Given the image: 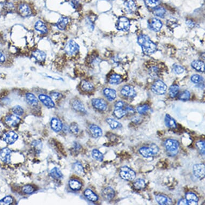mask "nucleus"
<instances>
[{"label": "nucleus", "instance_id": "obj_1", "mask_svg": "<svg viewBox=\"0 0 205 205\" xmlns=\"http://www.w3.org/2000/svg\"><path fill=\"white\" fill-rule=\"evenodd\" d=\"M138 42L141 47L143 52L146 55H152L157 50V45L147 35L141 34L139 36Z\"/></svg>", "mask_w": 205, "mask_h": 205}, {"label": "nucleus", "instance_id": "obj_2", "mask_svg": "<svg viewBox=\"0 0 205 205\" xmlns=\"http://www.w3.org/2000/svg\"><path fill=\"white\" fill-rule=\"evenodd\" d=\"M159 152V147L155 144H152L149 147H143L139 149L140 154L146 158H149L157 154Z\"/></svg>", "mask_w": 205, "mask_h": 205}, {"label": "nucleus", "instance_id": "obj_3", "mask_svg": "<svg viewBox=\"0 0 205 205\" xmlns=\"http://www.w3.org/2000/svg\"><path fill=\"white\" fill-rule=\"evenodd\" d=\"M120 176L124 180L127 181H133L135 178L136 173L132 169L125 166L120 168Z\"/></svg>", "mask_w": 205, "mask_h": 205}, {"label": "nucleus", "instance_id": "obj_4", "mask_svg": "<svg viewBox=\"0 0 205 205\" xmlns=\"http://www.w3.org/2000/svg\"><path fill=\"white\" fill-rule=\"evenodd\" d=\"M152 91L158 95H162L166 93L167 86L165 83L161 80H157L152 86Z\"/></svg>", "mask_w": 205, "mask_h": 205}, {"label": "nucleus", "instance_id": "obj_5", "mask_svg": "<svg viewBox=\"0 0 205 205\" xmlns=\"http://www.w3.org/2000/svg\"><path fill=\"white\" fill-rule=\"evenodd\" d=\"M79 48V45L73 40H70L65 46V52L68 55H73L78 52Z\"/></svg>", "mask_w": 205, "mask_h": 205}, {"label": "nucleus", "instance_id": "obj_6", "mask_svg": "<svg viewBox=\"0 0 205 205\" xmlns=\"http://www.w3.org/2000/svg\"><path fill=\"white\" fill-rule=\"evenodd\" d=\"M130 22L125 17H121L119 18L117 23L116 27L119 31H127L130 28Z\"/></svg>", "mask_w": 205, "mask_h": 205}, {"label": "nucleus", "instance_id": "obj_7", "mask_svg": "<svg viewBox=\"0 0 205 205\" xmlns=\"http://www.w3.org/2000/svg\"><path fill=\"white\" fill-rule=\"evenodd\" d=\"M164 145L166 147V150L169 152H176L178 151L179 143V142L173 139H168L164 143Z\"/></svg>", "mask_w": 205, "mask_h": 205}, {"label": "nucleus", "instance_id": "obj_8", "mask_svg": "<svg viewBox=\"0 0 205 205\" xmlns=\"http://www.w3.org/2000/svg\"><path fill=\"white\" fill-rule=\"evenodd\" d=\"M194 175L198 178L202 179L205 177V166L204 164H197L193 166Z\"/></svg>", "mask_w": 205, "mask_h": 205}, {"label": "nucleus", "instance_id": "obj_9", "mask_svg": "<svg viewBox=\"0 0 205 205\" xmlns=\"http://www.w3.org/2000/svg\"><path fill=\"white\" fill-rule=\"evenodd\" d=\"M92 104L95 109L102 111H105L107 108V104L104 99L100 98L93 99L92 100Z\"/></svg>", "mask_w": 205, "mask_h": 205}, {"label": "nucleus", "instance_id": "obj_10", "mask_svg": "<svg viewBox=\"0 0 205 205\" xmlns=\"http://www.w3.org/2000/svg\"><path fill=\"white\" fill-rule=\"evenodd\" d=\"M38 98L41 102L45 106L48 108H53L55 106V104L53 102V99L50 96H47L45 94H40L38 96Z\"/></svg>", "mask_w": 205, "mask_h": 205}, {"label": "nucleus", "instance_id": "obj_11", "mask_svg": "<svg viewBox=\"0 0 205 205\" xmlns=\"http://www.w3.org/2000/svg\"><path fill=\"white\" fill-rule=\"evenodd\" d=\"M18 136L13 131H9L6 133L4 135V140L9 145H12L16 141Z\"/></svg>", "mask_w": 205, "mask_h": 205}, {"label": "nucleus", "instance_id": "obj_12", "mask_svg": "<svg viewBox=\"0 0 205 205\" xmlns=\"http://www.w3.org/2000/svg\"><path fill=\"white\" fill-rule=\"evenodd\" d=\"M121 93L123 96L129 98H133L136 95L134 88L131 86H123L121 90Z\"/></svg>", "mask_w": 205, "mask_h": 205}, {"label": "nucleus", "instance_id": "obj_13", "mask_svg": "<svg viewBox=\"0 0 205 205\" xmlns=\"http://www.w3.org/2000/svg\"><path fill=\"white\" fill-rule=\"evenodd\" d=\"M20 121V119L17 116L14 114H11L6 117L5 119V122L8 126L9 127H15L17 126Z\"/></svg>", "mask_w": 205, "mask_h": 205}, {"label": "nucleus", "instance_id": "obj_14", "mask_svg": "<svg viewBox=\"0 0 205 205\" xmlns=\"http://www.w3.org/2000/svg\"><path fill=\"white\" fill-rule=\"evenodd\" d=\"M148 27L150 30L157 32L161 29L162 23L159 19L152 18L148 22Z\"/></svg>", "mask_w": 205, "mask_h": 205}, {"label": "nucleus", "instance_id": "obj_15", "mask_svg": "<svg viewBox=\"0 0 205 205\" xmlns=\"http://www.w3.org/2000/svg\"><path fill=\"white\" fill-rule=\"evenodd\" d=\"M11 152L8 148H4L0 151V159L6 163H9L11 162Z\"/></svg>", "mask_w": 205, "mask_h": 205}, {"label": "nucleus", "instance_id": "obj_16", "mask_svg": "<svg viewBox=\"0 0 205 205\" xmlns=\"http://www.w3.org/2000/svg\"><path fill=\"white\" fill-rule=\"evenodd\" d=\"M89 131L91 135L94 138H98L102 135V130L99 126L95 124H91L90 125Z\"/></svg>", "mask_w": 205, "mask_h": 205}, {"label": "nucleus", "instance_id": "obj_17", "mask_svg": "<svg viewBox=\"0 0 205 205\" xmlns=\"http://www.w3.org/2000/svg\"><path fill=\"white\" fill-rule=\"evenodd\" d=\"M62 123L61 121L56 118H53L51 121V127L52 129L55 132H60L62 129Z\"/></svg>", "mask_w": 205, "mask_h": 205}, {"label": "nucleus", "instance_id": "obj_18", "mask_svg": "<svg viewBox=\"0 0 205 205\" xmlns=\"http://www.w3.org/2000/svg\"><path fill=\"white\" fill-rule=\"evenodd\" d=\"M102 197L105 200L107 201H110L115 196V192L114 190L111 187H107L102 192Z\"/></svg>", "mask_w": 205, "mask_h": 205}, {"label": "nucleus", "instance_id": "obj_19", "mask_svg": "<svg viewBox=\"0 0 205 205\" xmlns=\"http://www.w3.org/2000/svg\"><path fill=\"white\" fill-rule=\"evenodd\" d=\"M18 10L21 16L24 17L30 16L32 13L30 7L27 4H20Z\"/></svg>", "mask_w": 205, "mask_h": 205}, {"label": "nucleus", "instance_id": "obj_20", "mask_svg": "<svg viewBox=\"0 0 205 205\" xmlns=\"http://www.w3.org/2000/svg\"><path fill=\"white\" fill-rule=\"evenodd\" d=\"M155 199L156 201L157 202L159 205H169L172 204L171 199L166 195L161 194L156 195Z\"/></svg>", "mask_w": 205, "mask_h": 205}, {"label": "nucleus", "instance_id": "obj_21", "mask_svg": "<svg viewBox=\"0 0 205 205\" xmlns=\"http://www.w3.org/2000/svg\"><path fill=\"white\" fill-rule=\"evenodd\" d=\"M103 93L106 98L110 101H112L116 99L117 93L116 91L111 88H105L103 90Z\"/></svg>", "mask_w": 205, "mask_h": 205}, {"label": "nucleus", "instance_id": "obj_22", "mask_svg": "<svg viewBox=\"0 0 205 205\" xmlns=\"http://www.w3.org/2000/svg\"><path fill=\"white\" fill-rule=\"evenodd\" d=\"M33 58L39 62H43L46 58V54L39 50L34 51L32 53Z\"/></svg>", "mask_w": 205, "mask_h": 205}, {"label": "nucleus", "instance_id": "obj_23", "mask_svg": "<svg viewBox=\"0 0 205 205\" xmlns=\"http://www.w3.org/2000/svg\"><path fill=\"white\" fill-rule=\"evenodd\" d=\"M34 29L42 34H45L48 32V28L46 25L41 20H38L37 22L34 25Z\"/></svg>", "mask_w": 205, "mask_h": 205}, {"label": "nucleus", "instance_id": "obj_24", "mask_svg": "<svg viewBox=\"0 0 205 205\" xmlns=\"http://www.w3.org/2000/svg\"><path fill=\"white\" fill-rule=\"evenodd\" d=\"M27 103L31 106H36L38 105L39 102L36 97L32 93H27L25 95Z\"/></svg>", "mask_w": 205, "mask_h": 205}, {"label": "nucleus", "instance_id": "obj_25", "mask_svg": "<svg viewBox=\"0 0 205 205\" xmlns=\"http://www.w3.org/2000/svg\"><path fill=\"white\" fill-rule=\"evenodd\" d=\"M186 199L189 202V205H197L199 201L198 197L192 192H188L186 194Z\"/></svg>", "mask_w": 205, "mask_h": 205}, {"label": "nucleus", "instance_id": "obj_26", "mask_svg": "<svg viewBox=\"0 0 205 205\" xmlns=\"http://www.w3.org/2000/svg\"><path fill=\"white\" fill-rule=\"evenodd\" d=\"M72 106L73 109L77 111L82 113L86 112V110L85 109V107L83 105L82 102L78 99H75L73 100L72 102Z\"/></svg>", "mask_w": 205, "mask_h": 205}, {"label": "nucleus", "instance_id": "obj_27", "mask_svg": "<svg viewBox=\"0 0 205 205\" xmlns=\"http://www.w3.org/2000/svg\"><path fill=\"white\" fill-rule=\"evenodd\" d=\"M68 22H69L68 18H67L66 17H61L56 23V27L59 30H64L66 29L67 25L68 24Z\"/></svg>", "mask_w": 205, "mask_h": 205}, {"label": "nucleus", "instance_id": "obj_28", "mask_svg": "<svg viewBox=\"0 0 205 205\" xmlns=\"http://www.w3.org/2000/svg\"><path fill=\"white\" fill-rule=\"evenodd\" d=\"M191 66L194 70L201 72L205 71V63L200 60H195L192 62Z\"/></svg>", "mask_w": 205, "mask_h": 205}, {"label": "nucleus", "instance_id": "obj_29", "mask_svg": "<svg viewBox=\"0 0 205 205\" xmlns=\"http://www.w3.org/2000/svg\"><path fill=\"white\" fill-rule=\"evenodd\" d=\"M165 123L166 126L171 129H176L177 128L175 120L168 114H166L165 117Z\"/></svg>", "mask_w": 205, "mask_h": 205}, {"label": "nucleus", "instance_id": "obj_30", "mask_svg": "<svg viewBox=\"0 0 205 205\" xmlns=\"http://www.w3.org/2000/svg\"><path fill=\"white\" fill-rule=\"evenodd\" d=\"M84 194L86 198L91 201H96L98 199V196L96 195V194L93 192L91 190L89 189H86L84 191Z\"/></svg>", "mask_w": 205, "mask_h": 205}, {"label": "nucleus", "instance_id": "obj_31", "mask_svg": "<svg viewBox=\"0 0 205 205\" xmlns=\"http://www.w3.org/2000/svg\"><path fill=\"white\" fill-rule=\"evenodd\" d=\"M50 176L54 179L60 180L63 178V174L61 170L58 168H54L50 171Z\"/></svg>", "mask_w": 205, "mask_h": 205}, {"label": "nucleus", "instance_id": "obj_32", "mask_svg": "<svg viewBox=\"0 0 205 205\" xmlns=\"http://www.w3.org/2000/svg\"><path fill=\"white\" fill-rule=\"evenodd\" d=\"M81 88L84 91L90 92L94 89V86L90 82L86 80H83L81 83Z\"/></svg>", "mask_w": 205, "mask_h": 205}, {"label": "nucleus", "instance_id": "obj_33", "mask_svg": "<svg viewBox=\"0 0 205 205\" xmlns=\"http://www.w3.org/2000/svg\"><path fill=\"white\" fill-rule=\"evenodd\" d=\"M69 186L70 189L74 191H78L81 189L82 185L81 182L76 179H71L69 182Z\"/></svg>", "mask_w": 205, "mask_h": 205}, {"label": "nucleus", "instance_id": "obj_34", "mask_svg": "<svg viewBox=\"0 0 205 205\" xmlns=\"http://www.w3.org/2000/svg\"><path fill=\"white\" fill-rule=\"evenodd\" d=\"M113 113L118 119H121L127 114L126 110L124 109V107H115Z\"/></svg>", "mask_w": 205, "mask_h": 205}, {"label": "nucleus", "instance_id": "obj_35", "mask_svg": "<svg viewBox=\"0 0 205 205\" xmlns=\"http://www.w3.org/2000/svg\"><path fill=\"white\" fill-rule=\"evenodd\" d=\"M122 79L120 75L118 74H112L110 77L109 82L111 84H118L122 82Z\"/></svg>", "mask_w": 205, "mask_h": 205}, {"label": "nucleus", "instance_id": "obj_36", "mask_svg": "<svg viewBox=\"0 0 205 205\" xmlns=\"http://www.w3.org/2000/svg\"><path fill=\"white\" fill-rule=\"evenodd\" d=\"M106 121L109 125L110 127L113 129L119 128L122 126L120 122L112 118H108L106 119Z\"/></svg>", "mask_w": 205, "mask_h": 205}, {"label": "nucleus", "instance_id": "obj_37", "mask_svg": "<svg viewBox=\"0 0 205 205\" xmlns=\"http://www.w3.org/2000/svg\"><path fill=\"white\" fill-rule=\"evenodd\" d=\"M179 88L177 84H173L169 88V95L171 98H175L178 95Z\"/></svg>", "mask_w": 205, "mask_h": 205}, {"label": "nucleus", "instance_id": "obj_38", "mask_svg": "<svg viewBox=\"0 0 205 205\" xmlns=\"http://www.w3.org/2000/svg\"><path fill=\"white\" fill-rule=\"evenodd\" d=\"M133 186L136 190H142L145 188L146 184L143 179H138L134 183Z\"/></svg>", "mask_w": 205, "mask_h": 205}, {"label": "nucleus", "instance_id": "obj_39", "mask_svg": "<svg viewBox=\"0 0 205 205\" xmlns=\"http://www.w3.org/2000/svg\"><path fill=\"white\" fill-rule=\"evenodd\" d=\"M73 169L75 172L80 175H82L84 173V170L82 164L79 162H76L73 165Z\"/></svg>", "mask_w": 205, "mask_h": 205}, {"label": "nucleus", "instance_id": "obj_40", "mask_svg": "<svg viewBox=\"0 0 205 205\" xmlns=\"http://www.w3.org/2000/svg\"><path fill=\"white\" fill-rule=\"evenodd\" d=\"M92 156L93 158L97 161L102 162L104 159V155L102 152L97 149H93L92 152Z\"/></svg>", "mask_w": 205, "mask_h": 205}, {"label": "nucleus", "instance_id": "obj_41", "mask_svg": "<svg viewBox=\"0 0 205 205\" xmlns=\"http://www.w3.org/2000/svg\"><path fill=\"white\" fill-rule=\"evenodd\" d=\"M196 146L198 149L199 152L204 155L205 153V143L204 141H199L196 143Z\"/></svg>", "mask_w": 205, "mask_h": 205}, {"label": "nucleus", "instance_id": "obj_42", "mask_svg": "<svg viewBox=\"0 0 205 205\" xmlns=\"http://www.w3.org/2000/svg\"><path fill=\"white\" fill-rule=\"evenodd\" d=\"M150 107L147 104H144L138 106L137 107V111L141 114H145L149 111Z\"/></svg>", "mask_w": 205, "mask_h": 205}, {"label": "nucleus", "instance_id": "obj_43", "mask_svg": "<svg viewBox=\"0 0 205 205\" xmlns=\"http://www.w3.org/2000/svg\"><path fill=\"white\" fill-rule=\"evenodd\" d=\"M190 98V93L188 90H185L180 93L179 96V99L183 101H187Z\"/></svg>", "mask_w": 205, "mask_h": 205}, {"label": "nucleus", "instance_id": "obj_44", "mask_svg": "<svg viewBox=\"0 0 205 205\" xmlns=\"http://www.w3.org/2000/svg\"><path fill=\"white\" fill-rule=\"evenodd\" d=\"M13 202V199L10 196H7L0 200L1 205H11Z\"/></svg>", "mask_w": 205, "mask_h": 205}, {"label": "nucleus", "instance_id": "obj_45", "mask_svg": "<svg viewBox=\"0 0 205 205\" xmlns=\"http://www.w3.org/2000/svg\"><path fill=\"white\" fill-rule=\"evenodd\" d=\"M13 112L17 116H22L24 113V110L21 106L19 105L14 106L13 108Z\"/></svg>", "mask_w": 205, "mask_h": 205}, {"label": "nucleus", "instance_id": "obj_46", "mask_svg": "<svg viewBox=\"0 0 205 205\" xmlns=\"http://www.w3.org/2000/svg\"><path fill=\"white\" fill-rule=\"evenodd\" d=\"M172 70L176 74H180L184 72V68L182 66L175 65L172 67Z\"/></svg>", "mask_w": 205, "mask_h": 205}, {"label": "nucleus", "instance_id": "obj_47", "mask_svg": "<svg viewBox=\"0 0 205 205\" xmlns=\"http://www.w3.org/2000/svg\"><path fill=\"white\" fill-rule=\"evenodd\" d=\"M23 192L25 194H31L34 191V188L33 186L30 185H27L24 186L23 187Z\"/></svg>", "mask_w": 205, "mask_h": 205}, {"label": "nucleus", "instance_id": "obj_48", "mask_svg": "<svg viewBox=\"0 0 205 205\" xmlns=\"http://www.w3.org/2000/svg\"><path fill=\"white\" fill-rule=\"evenodd\" d=\"M70 132L74 134H76L79 132V127L76 123H72L70 126Z\"/></svg>", "mask_w": 205, "mask_h": 205}, {"label": "nucleus", "instance_id": "obj_49", "mask_svg": "<svg viewBox=\"0 0 205 205\" xmlns=\"http://www.w3.org/2000/svg\"><path fill=\"white\" fill-rule=\"evenodd\" d=\"M191 81H192V82H193L194 83H196V84L200 83L202 81V77L201 76H200L199 75L195 74L191 77Z\"/></svg>", "mask_w": 205, "mask_h": 205}, {"label": "nucleus", "instance_id": "obj_50", "mask_svg": "<svg viewBox=\"0 0 205 205\" xmlns=\"http://www.w3.org/2000/svg\"><path fill=\"white\" fill-rule=\"evenodd\" d=\"M154 14L157 16L163 17L165 14V11L163 8H159L154 11Z\"/></svg>", "mask_w": 205, "mask_h": 205}, {"label": "nucleus", "instance_id": "obj_51", "mask_svg": "<svg viewBox=\"0 0 205 205\" xmlns=\"http://www.w3.org/2000/svg\"><path fill=\"white\" fill-rule=\"evenodd\" d=\"M51 95L53 99L55 100L60 99L62 97V95L60 93L55 92V91H53L51 93Z\"/></svg>", "mask_w": 205, "mask_h": 205}, {"label": "nucleus", "instance_id": "obj_52", "mask_svg": "<svg viewBox=\"0 0 205 205\" xmlns=\"http://www.w3.org/2000/svg\"><path fill=\"white\" fill-rule=\"evenodd\" d=\"M146 4L149 7H154L157 5V2L155 0H147Z\"/></svg>", "mask_w": 205, "mask_h": 205}, {"label": "nucleus", "instance_id": "obj_53", "mask_svg": "<svg viewBox=\"0 0 205 205\" xmlns=\"http://www.w3.org/2000/svg\"><path fill=\"white\" fill-rule=\"evenodd\" d=\"M70 4L72 5L73 8L76 9V8L78 7V5L79 4V0H70Z\"/></svg>", "mask_w": 205, "mask_h": 205}, {"label": "nucleus", "instance_id": "obj_54", "mask_svg": "<svg viewBox=\"0 0 205 205\" xmlns=\"http://www.w3.org/2000/svg\"><path fill=\"white\" fill-rule=\"evenodd\" d=\"M179 205H189V202L186 199H182L178 201Z\"/></svg>", "mask_w": 205, "mask_h": 205}, {"label": "nucleus", "instance_id": "obj_55", "mask_svg": "<svg viewBox=\"0 0 205 205\" xmlns=\"http://www.w3.org/2000/svg\"><path fill=\"white\" fill-rule=\"evenodd\" d=\"M115 107H124V102L122 101H118L115 104Z\"/></svg>", "mask_w": 205, "mask_h": 205}, {"label": "nucleus", "instance_id": "obj_56", "mask_svg": "<svg viewBox=\"0 0 205 205\" xmlns=\"http://www.w3.org/2000/svg\"><path fill=\"white\" fill-rule=\"evenodd\" d=\"M6 58L4 53L0 52V63H3L5 62Z\"/></svg>", "mask_w": 205, "mask_h": 205}, {"label": "nucleus", "instance_id": "obj_57", "mask_svg": "<svg viewBox=\"0 0 205 205\" xmlns=\"http://www.w3.org/2000/svg\"><path fill=\"white\" fill-rule=\"evenodd\" d=\"M125 110H126L127 113H135V110L133 109L132 107H131L127 106Z\"/></svg>", "mask_w": 205, "mask_h": 205}, {"label": "nucleus", "instance_id": "obj_58", "mask_svg": "<svg viewBox=\"0 0 205 205\" xmlns=\"http://www.w3.org/2000/svg\"><path fill=\"white\" fill-rule=\"evenodd\" d=\"M186 24H187V25L189 26V27H193L194 26V23L192 21H191V20H187L186 22Z\"/></svg>", "mask_w": 205, "mask_h": 205}]
</instances>
